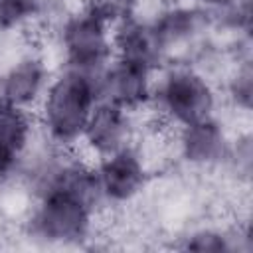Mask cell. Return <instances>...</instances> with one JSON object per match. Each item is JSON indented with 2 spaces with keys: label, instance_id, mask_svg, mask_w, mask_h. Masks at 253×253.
I'll return each mask as SVG.
<instances>
[{
  "label": "cell",
  "instance_id": "5bb4252c",
  "mask_svg": "<svg viewBox=\"0 0 253 253\" xmlns=\"http://www.w3.org/2000/svg\"><path fill=\"white\" fill-rule=\"evenodd\" d=\"M36 136V115L0 99V154L22 158Z\"/></svg>",
  "mask_w": 253,
  "mask_h": 253
},
{
  "label": "cell",
  "instance_id": "6da1fadb",
  "mask_svg": "<svg viewBox=\"0 0 253 253\" xmlns=\"http://www.w3.org/2000/svg\"><path fill=\"white\" fill-rule=\"evenodd\" d=\"M97 103V77L55 67L53 77L34 111L40 136L57 148L77 150L83 128Z\"/></svg>",
  "mask_w": 253,
  "mask_h": 253
},
{
  "label": "cell",
  "instance_id": "8fae6325",
  "mask_svg": "<svg viewBox=\"0 0 253 253\" xmlns=\"http://www.w3.org/2000/svg\"><path fill=\"white\" fill-rule=\"evenodd\" d=\"M113 57L138 63L152 71H158L168 61L164 43L150 20V16H134L111 28Z\"/></svg>",
  "mask_w": 253,
  "mask_h": 253
},
{
  "label": "cell",
  "instance_id": "9c48e42d",
  "mask_svg": "<svg viewBox=\"0 0 253 253\" xmlns=\"http://www.w3.org/2000/svg\"><path fill=\"white\" fill-rule=\"evenodd\" d=\"M136 117L117 105L99 101L89 115L77 150L95 162L134 144L138 138Z\"/></svg>",
  "mask_w": 253,
  "mask_h": 253
},
{
  "label": "cell",
  "instance_id": "2e32d148",
  "mask_svg": "<svg viewBox=\"0 0 253 253\" xmlns=\"http://www.w3.org/2000/svg\"><path fill=\"white\" fill-rule=\"evenodd\" d=\"M221 172L227 174L237 186L247 188L251 182L253 172V138L249 128H235L233 138L225 156V162L221 166Z\"/></svg>",
  "mask_w": 253,
  "mask_h": 253
},
{
  "label": "cell",
  "instance_id": "277c9868",
  "mask_svg": "<svg viewBox=\"0 0 253 253\" xmlns=\"http://www.w3.org/2000/svg\"><path fill=\"white\" fill-rule=\"evenodd\" d=\"M49 28L57 53L55 67L99 77L113 59L111 26L83 6H69Z\"/></svg>",
  "mask_w": 253,
  "mask_h": 253
},
{
  "label": "cell",
  "instance_id": "52a82bcc",
  "mask_svg": "<svg viewBox=\"0 0 253 253\" xmlns=\"http://www.w3.org/2000/svg\"><path fill=\"white\" fill-rule=\"evenodd\" d=\"M233 130L219 113L184 125L174 130V156L192 172H221Z\"/></svg>",
  "mask_w": 253,
  "mask_h": 253
},
{
  "label": "cell",
  "instance_id": "30bf717a",
  "mask_svg": "<svg viewBox=\"0 0 253 253\" xmlns=\"http://www.w3.org/2000/svg\"><path fill=\"white\" fill-rule=\"evenodd\" d=\"M156 71L113 57L97 77L99 101L117 105L128 113L140 115L150 109Z\"/></svg>",
  "mask_w": 253,
  "mask_h": 253
},
{
  "label": "cell",
  "instance_id": "ba28073f",
  "mask_svg": "<svg viewBox=\"0 0 253 253\" xmlns=\"http://www.w3.org/2000/svg\"><path fill=\"white\" fill-rule=\"evenodd\" d=\"M53 71L55 67L49 65V59L42 49H20L2 65L0 99L34 113L53 77Z\"/></svg>",
  "mask_w": 253,
  "mask_h": 253
},
{
  "label": "cell",
  "instance_id": "e0dca14e",
  "mask_svg": "<svg viewBox=\"0 0 253 253\" xmlns=\"http://www.w3.org/2000/svg\"><path fill=\"white\" fill-rule=\"evenodd\" d=\"M79 6H83L97 18H101L111 28L128 18L142 14L140 12L142 0H81Z\"/></svg>",
  "mask_w": 253,
  "mask_h": 253
},
{
  "label": "cell",
  "instance_id": "9a60e30c",
  "mask_svg": "<svg viewBox=\"0 0 253 253\" xmlns=\"http://www.w3.org/2000/svg\"><path fill=\"white\" fill-rule=\"evenodd\" d=\"M219 95L225 105L237 115L249 117L253 107V63L251 55L229 59L221 73Z\"/></svg>",
  "mask_w": 253,
  "mask_h": 253
},
{
  "label": "cell",
  "instance_id": "7a4b0ae2",
  "mask_svg": "<svg viewBox=\"0 0 253 253\" xmlns=\"http://www.w3.org/2000/svg\"><path fill=\"white\" fill-rule=\"evenodd\" d=\"M221 95L217 81L192 61H170L156 71L150 111L158 121L176 130L184 125L219 113Z\"/></svg>",
  "mask_w": 253,
  "mask_h": 253
},
{
  "label": "cell",
  "instance_id": "5b68a950",
  "mask_svg": "<svg viewBox=\"0 0 253 253\" xmlns=\"http://www.w3.org/2000/svg\"><path fill=\"white\" fill-rule=\"evenodd\" d=\"M99 202L103 210L126 208L148 188L152 168L138 142L93 162Z\"/></svg>",
  "mask_w": 253,
  "mask_h": 253
},
{
  "label": "cell",
  "instance_id": "3957f363",
  "mask_svg": "<svg viewBox=\"0 0 253 253\" xmlns=\"http://www.w3.org/2000/svg\"><path fill=\"white\" fill-rule=\"evenodd\" d=\"M101 211L81 196L65 190H49L30 198L22 229L42 247H83L95 233Z\"/></svg>",
  "mask_w": 253,
  "mask_h": 253
},
{
  "label": "cell",
  "instance_id": "7c38bea8",
  "mask_svg": "<svg viewBox=\"0 0 253 253\" xmlns=\"http://www.w3.org/2000/svg\"><path fill=\"white\" fill-rule=\"evenodd\" d=\"M67 8L65 0H0V38L51 26Z\"/></svg>",
  "mask_w": 253,
  "mask_h": 253
},
{
  "label": "cell",
  "instance_id": "ac0fdd59",
  "mask_svg": "<svg viewBox=\"0 0 253 253\" xmlns=\"http://www.w3.org/2000/svg\"><path fill=\"white\" fill-rule=\"evenodd\" d=\"M188 2L194 4V6H198L200 10L208 12L210 16H215V14L227 10L229 6H233V4L239 2V0H188Z\"/></svg>",
  "mask_w": 253,
  "mask_h": 253
},
{
  "label": "cell",
  "instance_id": "8992f818",
  "mask_svg": "<svg viewBox=\"0 0 253 253\" xmlns=\"http://www.w3.org/2000/svg\"><path fill=\"white\" fill-rule=\"evenodd\" d=\"M168 61H192L213 42V20L188 0L168 2L150 16Z\"/></svg>",
  "mask_w": 253,
  "mask_h": 253
},
{
  "label": "cell",
  "instance_id": "4fadbf2b",
  "mask_svg": "<svg viewBox=\"0 0 253 253\" xmlns=\"http://www.w3.org/2000/svg\"><path fill=\"white\" fill-rule=\"evenodd\" d=\"M176 247L184 251H200V253H208V251L225 253V251H249L253 243L247 227L202 223L184 231L178 237Z\"/></svg>",
  "mask_w": 253,
  "mask_h": 253
}]
</instances>
